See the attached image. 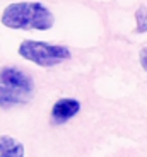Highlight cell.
Masks as SVG:
<instances>
[{"label":"cell","mask_w":147,"mask_h":157,"mask_svg":"<svg viewBox=\"0 0 147 157\" xmlns=\"http://www.w3.org/2000/svg\"><path fill=\"white\" fill-rule=\"evenodd\" d=\"M0 22L9 29L48 31L55 24V16L41 2H14L4 9Z\"/></svg>","instance_id":"1"},{"label":"cell","mask_w":147,"mask_h":157,"mask_svg":"<svg viewBox=\"0 0 147 157\" xmlns=\"http://www.w3.org/2000/svg\"><path fill=\"white\" fill-rule=\"evenodd\" d=\"M34 94V80L17 67L0 68V108L10 109L24 106Z\"/></svg>","instance_id":"2"},{"label":"cell","mask_w":147,"mask_h":157,"mask_svg":"<svg viewBox=\"0 0 147 157\" xmlns=\"http://www.w3.org/2000/svg\"><path fill=\"white\" fill-rule=\"evenodd\" d=\"M17 53L24 60L44 68L55 67L72 58L70 48L65 44H52L44 41H34V39H24L17 48Z\"/></svg>","instance_id":"3"},{"label":"cell","mask_w":147,"mask_h":157,"mask_svg":"<svg viewBox=\"0 0 147 157\" xmlns=\"http://www.w3.org/2000/svg\"><path fill=\"white\" fill-rule=\"evenodd\" d=\"M80 111V101L75 98H60L55 101L52 106V113H50V120L53 125H65L70 121L72 118H75Z\"/></svg>","instance_id":"4"},{"label":"cell","mask_w":147,"mask_h":157,"mask_svg":"<svg viewBox=\"0 0 147 157\" xmlns=\"http://www.w3.org/2000/svg\"><path fill=\"white\" fill-rule=\"evenodd\" d=\"M24 144L10 135H0V157H24Z\"/></svg>","instance_id":"5"},{"label":"cell","mask_w":147,"mask_h":157,"mask_svg":"<svg viewBox=\"0 0 147 157\" xmlns=\"http://www.w3.org/2000/svg\"><path fill=\"white\" fill-rule=\"evenodd\" d=\"M135 33H147V7L140 5L135 10Z\"/></svg>","instance_id":"6"},{"label":"cell","mask_w":147,"mask_h":157,"mask_svg":"<svg viewBox=\"0 0 147 157\" xmlns=\"http://www.w3.org/2000/svg\"><path fill=\"white\" fill-rule=\"evenodd\" d=\"M139 62H140V65H142V68L147 72V48H144V50L140 51V55H139Z\"/></svg>","instance_id":"7"}]
</instances>
